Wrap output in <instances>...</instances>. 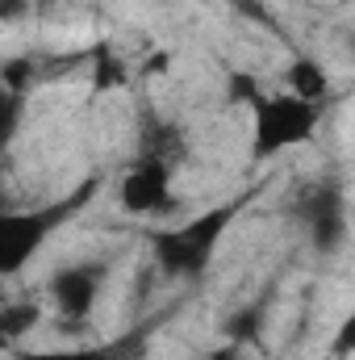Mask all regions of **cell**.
Masks as SVG:
<instances>
[{"label":"cell","instance_id":"11","mask_svg":"<svg viewBox=\"0 0 355 360\" xmlns=\"http://www.w3.org/2000/svg\"><path fill=\"white\" fill-rule=\"evenodd\" d=\"M25 80H34L29 59H8L4 63V92H25Z\"/></svg>","mask_w":355,"mask_h":360},{"label":"cell","instance_id":"2","mask_svg":"<svg viewBox=\"0 0 355 360\" xmlns=\"http://www.w3.org/2000/svg\"><path fill=\"white\" fill-rule=\"evenodd\" d=\"M239 210H243V201H222V205H213V210H205V214L180 222L172 231H159V235L151 239L155 264L168 272V276H176V281H196V276H205L209 264H213V256H217L222 235L234 226Z\"/></svg>","mask_w":355,"mask_h":360},{"label":"cell","instance_id":"12","mask_svg":"<svg viewBox=\"0 0 355 360\" xmlns=\"http://www.w3.org/2000/svg\"><path fill=\"white\" fill-rule=\"evenodd\" d=\"M335 356H355V310L339 323V331H335Z\"/></svg>","mask_w":355,"mask_h":360},{"label":"cell","instance_id":"4","mask_svg":"<svg viewBox=\"0 0 355 360\" xmlns=\"http://www.w3.org/2000/svg\"><path fill=\"white\" fill-rule=\"evenodd\" d=\"M297 222H301L305 239L314 243V252L335 256L347 243V231H351L343 184L335 176H322V180H314V184H305L297 193Z\"/></svg>","mask_w":355,"mask_h":360},{"label":"cell","instance_id":"7","mask_svg":"<svg viewBox=\"0 0 355 360\" xmlns=\"http://www.w3.org/2000/svg\"><path fill=\"white\" fill-rule=\"evenodd\" d=\"M284 92L322 105V101H326V72H322V63L309 59V55H297V59L284 68Z\"/></svg>","mask_w":355,"mask_h":360},{"label":"cell","instance_id":"6","mask_svg":"<svg viewBox=\"0 0 355 360\" xmlns=\"http://www.w3.org/2000/svg\"><path fill=\"white\" fill-rule=\"evenodd\" d=\"M105 276H109V264H100V260H80V264H67L51 276V297H55V310L63 314V323H88L92 306L105 289Z\"/></svg>","mask_w":355,"mask_h":360},{"label":"cell","instance_id":"3","mask_svg":"<svg viewBox=\"0 0 355 360\" xmlns=\"http://www.w3.org/2000/svg\"><path fill=\"white\" fill-rule=\"evenodd\" d=\"M92 188H96V180H88L80 193H72L67 201H55V205H46V210L4 214V218H0V272H4V276H17V272L42 252V243H46L63 222L76 218L80 205H88Z\"/></svg>","mask_w":355,"mask_h":360},{"label":"cell","instance_id":"5","mask_svg":"<svg viewBox=\"0 0 355 360\" xmlns=\"http://www.w3.org/2000/svg\"><path fill=\"white\" fill-rule=\"evenodd\" d=\"M117 201L126 214H163L176 210V193H172V164L155 160V155H138L126 176L117 184Z\"/></svg>","mask_w":355,"mask_h":360},{"label":"cell","instance_id":"15","mask_svg":"<svg viewBox=\"0 0 355 360\" xmlns=\"http://www.w3.org/2000/svg\"><path fill=\"white\" fill-rule=\"evenodd\" d=\"M347 51H351V59H355V30L347 34Z\"/></svg>","mask_w":355,"mask_h":360},{"label":"cell","instance_id":"1","mask_svg":"<svg viewBox=\"0 0 355 360\" xmlns=\"http://www.w3.org/2000/svg\"><path fill=\"white\" fill-rule=\"evenodd\" d=\"M230 101L251 109V160L255 164H264L288 147L309 143L322 122V105L301 101L293 92H264L260 80L247 72L230 76Z\"/></svg>","mask_w":355,"mask_h":360},{"label":"cell","instance_id":"14","mask_svg":"<svg viewBox=\"0 0 355 360\" xmlns=\"http://www.w3.org/2000/svg\"><path fill=\"white\" fill-rule=\"evenodd\" d=\"M205 360H247V356H243V344H234V340H230L226 348H217V352H209Z\"/></svg>","mask_w":355,"mask_h":360},{"label":"cell","instance_id":"13","mask_svg":"<svg viewBox=\"0 0 355 360\" xmlns=\"http://www.w3.org/2000/svg\"><path fill=\"white\" fill-rule=\"evenodd\" d=\"M29 4H51V0H0V13H4L8 21H17V17L29 8Z\"/></svg>","mask_w":355,"mask_h":360},{"label":"cell","instance_id":"8","mask_svg":"<svg viewBox=\"0 0 355 360\" xmlns=\"http://www.w3.org/2000/svg\"><path fill=\"white\" fill-rule=\"evenodd\" d=\"M138 155H155V160H168V164L176 168L180 160H184V139H180L176 126H168V122H155V117H142Z\"/></svg>","mask_w":355,"mask_h":360},{"label":"cell","instance_id":"9","mask_svg":"<svg viewBox=\"0 0 355 360\" xmlns=\"http://www.w3.org/2000/svg\"><path fill=\"white\" fill-rule=\"evenodd\" d=\"M17 360H121L117 344H100V348H21Z\"/></svg>","mask_w":355,"mask_h":360},{"label":"cell","instance_id":"10","mask_svg":"<svg viewBox=\"0 0 355 360\" xmlns=\"http://www.w3.org/2000/svg\"><path fill=\"white\" fill-rule=\"evenodd\" d=\"M38 319H42V310H38L34 302H17V306H8V310L0 314V331H4L8 344H17L29 327H38Z\"/></svg>","mask_w":355,"mask_h":360}]
</instances>
